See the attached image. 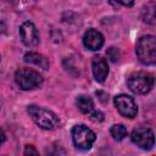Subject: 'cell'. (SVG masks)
I'll list each match as a JSON object with an SVG mask.
<instances>
[{
	"label": "cell",
	"mask_w": 156,
	"mask_h": 156,
	"mask_svg": "<svg viewBox=\"0 0 156 156\" xmlns=\"http://www.w3.org/2000/svg\"><path fill=\"white\" fill-rule=\"evenodd\" d=\"M28 113L32 117V119L43 129L52 130L60 126L58 117L54 112H51L44 107L30 105V106H28Z\"/></svg>",
	"instance_id": "obj_1"
},
{
	"label": "cell",
	"mask_w": 156,
	"mask_h": 156,
	"mask_svg": "<svg viewBox=\"0 0 156 156\" xmlns=\"http://www.w3.org/2000/svg\"><path fill=\"white\" fill-rule=\"evenodd\" d=\"M136 55L141 63L155 65L156 62V40L154 35H144L136 43Z\"/></svg>",
	"instance_id": "obj_2"
},
{
	"label": "cell",
	"mask_w": 156,
	"mask_h": 156,
	"mask_svg": "<svg viewBox=\"0 0 156 156\" xmlns=\"http://www.w3.org/2000/svg\"><path fill=\"white\" fill-rule=\"evenodd\" d=\"M15 82L21 89L29 90L39 87L43 82V77L39 74V72L32 68H21L15 74Z\"/></svg>",
	"instance_id": "obj_3"
},
{
	"label": "cell",
	"mask_w": 156,
	"mask_h": 156,
	"mask_svg": "<svg viewBox=\"0 0 156 156\" xmlns=\"http://www.w3.org/2000/svg\"><path fill=\"white\" fill-rule=\"evenodd\" d=\"M128 87L135 94H146L154 85V77L150 73L136 72L128 78Z\"/></svg>",
	"instance_id": "obj_4"
},
{
	"label": "cell",
	"mask_w": 156,
	"mask_h": 156,
	"mask_svg": "<svg viewBox=\"0 0 156 156\" xmlns=\"http://www.w3.org/2000/svg\"><path fill=\"white\" fill-rule=\"evenodd\" d=\"M72 138L74 145L80 150H89L95 141V133L84 124L74 126L72 129Z\"/></svg>",
	"instance_id": "obj_5"
},
{
	"label": "cell",
	"mask_w": 156,
	"mask_h": 156,
	"mask_svg": "<svg viewBox=\"0 0 156 156\" xmlns=\"http://www.w3.org/2000/svg\"><path fill=\"white\" fill-rule=\"evenodd\" d=\"M132 141L134 144H136L139 147L144 149V150H150L152 149L154 144H155V138H154V132L150 128L146 127H139L135 128L132 132Z\"/></svg>",
	"instance_id": "obj_6"
},
{
	"label": "cell",
	"mask_w": 156,
	"mask_h": 156,
	"mask_svg": "<svg viewBox=\"0 0 156 156\" xmlns=\"http://www.w3.org/2000/svg\"><path fill=\"white\" fill-rule=\"evenodd\" d=\"M113 102H115V106L117 107L118 112L122 116H124L127 118H134L136 116L138 107H136V104L132 96L121 94V95H117L115 98Z\"/></svg>",
	"instance_id": "obj_7"
},
{
	"label": "cell",
	"mask_w": 156,
	"mask_h": 156,
	"mask_svg": "<svg viewBox=\"0 0 156 156\" xmlns=\"http://www.w3.org/2000/svg\"><path fill=\"white\" fill-rule=\"evenodd\" d=\"M20 37L26 46L33 48L39 44V33L32 22H24L20 28Z\"/></svg>",
	"instance_id": "obj_8"
},
{
	"label": "cell",
	"mask_w": 156,
	"mask_h": 156,
	"mask_svg": "<svg viewBox=\"0 0 156 156\" xmlns=\"http://www.w3.org/2000/svg\"><path fill=\"white\" fill-rule=\"evenodd\" d=\"M91 69L95 79L99 83H104L108 74V65L107 60L102 56H94L91 61Z\"/></svg>",
	"instance_id": "obj_9"
},
{
	"label": "cell",
	"mask_w": 156,
	"mask_h": 156,
	"mask_svg": "<svg viewBox=\"0 0 156 156\" xmlns=\"http://www.w3.org/2000/svg\"><path fill=\"white\" fill-rule=\"evenodd\" d=\"M83 43H84L85 48L95 51V50L101 49V46L104 45V37L100 32H98L95 29H89L88 32H85V34L83 37Z\"/></svg>",
	"instance_id": "obj_10"
},
{
	"label": "cell",
	"mask_w": 156,
	"mask_h": 156,
	"mask_svg": "<svg viewBox=\"0 0 156 156\" xmlns=\"http://www.w3.org/2000/svg\"><path fill=\"white\" fill-rule=\"evenodd\" d=\"M23 58H24V61L27 63L35 65V66H38V67H40L43 69H48L49 68V61H48V58L45 56L38 54V52H33V51L27 52Z\"/></svg>",
	"instance_id": "obj_11"
},
{
	"label": "cell",
	"mask_w": 156,
	"mask_h": 156,
	"mask_svg": "<svg viewBox=\"0 0 156 156\" xmlns=\"http://www.w3.org/2000/svg\"><path fill=\"white\" fill-rule=\"evenodd\" d=\"M155 9H156V4L155 2H150L146 6L143 7L141 11V17L144 20V22L149 23V24H155Z\"/></svg>",
	"instance_id": "obj_12"
},
{
	"label": "cell",
	"mask_w": 156,
	"mask_h": 156,
	"mask_svg": "<svg viewBox=\"0 0 156 156\" xmlns=\"http://www.w3.org/2000/svg\"><path fill=\"white\" fill-rule=\"evenodd\" d=\"M77 106H78V108H79L80 112L89 113L94 108V102H93V100L90 98L84 96V95H80V96L77 98Z\"/></svg>",
	"instance_id": "obj_13"
},
{
	"label": "cell",
	"mask_w": 156,
	"mask_h": 156,
	"mask_svg": "<svg viewBox=\"0 0 156 156\" xmlns=\"http://www.w3.org/2000/svg\"><path fill=\"white\" fill-rule=\"evenodd\" d=\"M112 138L115 140H122L127 136V128L123 126V124H113L111 127V130H110Z\"/></svg>",
	"instance_id": "obj_14"
},
{
	"label": "cell",
	"mask_w": 156,
	"mask_h": 156,
	"mask_svg": "<svg viewBox=\"0 0 156 156\" xmlns=\"http://www.w3.org/2000/svg\"><path fill=\"white\" fill-rule=\"evenodd\" d=\"M107 57H108L112 62H117V61L119 60V57H121V52H119V50H118L117 48L111 46V48L107 49Z\"/></svg>",
	"instance_id": "obj_15"
},
{
	"label": "cell",
	"mask_w": 156,
	"mask_h": 156,
	"mask_svg": "<svg viewBox=\"0 0 156 156\" xmlns=\"http://www.w3.org/2000/svg\"><path fill=\"white\" fill-rule=\"evenodd\" d=\"M24 156H40L39 152L37 151V149L33 146V145H27L24 147V152H23Z\"/></svg>",
	"instance_id": "obj_16"
},
{
	"label": "cell",
	"mask_w": 156,
	"mask_h": 156,
	"mask_svg": "<svg viewBox=\"0 0 156 156\" xmlns=\"http://www.w3.org/2000/svg\"><path fill=\"white\" fill-rule=\"evenodd\" d=\"M90 119L93 122H102L104 121V113L101 111H94L90 115Z\"/></svg>",
	"instance_id": "obj_17"
},
{
	"label": "cell",
	"mask_w": 156,
	"mask_h": 156,
	"mask_svg": "<svg viewBox=\"0 0 156 156\" xmlns=\"http://www.w3.org/2000/svg\"><path fill=\"white\" fill-rule=\"evenodd\" d=\"M5 139H6V136H5V133H4V132L0 129V145H1V144L5 141Z\"/></svg>",
	"instance_id": "obj_18"
},
{
	"label": "cell",
	"mask_w": 156,
	"mask_h": 156,
	"mask_svg": "<svg viewBox=\"0 0 156 156\" xmlns=\"http://www.w3.org/2000/svg\"><path fill=\"white\" fill-rule=\"evenodd\" d=\"M46 156H57V154L54 150H49V151H46Z\"/></svg>",
	"instance_id": "obj_19"
}]
</instances>
